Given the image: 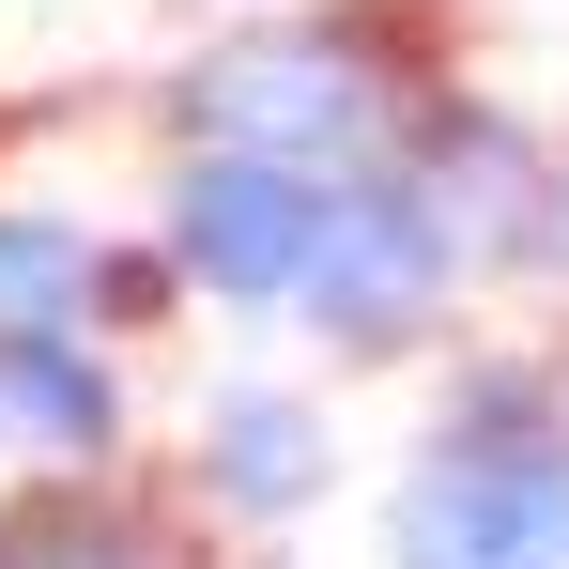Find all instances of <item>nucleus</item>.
I'll return each mask as SVG.
<instances>
[{
  "label": "nucleus",
  "instance_id": "1",
  "mask_svg": "<svg viewBox=\"0 0 569 569\" xmlns=\"http://www.w3.org/2000/svg\"><path fill=\"white\" fill-rule=\"evenodd\" d=\"M447 278H462V216L431 186H385V170H339V216H323V262H308V323L323 339H355V355H385V339H416L431 308H447Z\"/></svg>",
  "mask_w": 569,
  "mask_h": 569
},
{
  "label": "nucleus",
  "instance_id": "2",
  "mask_svg": "<svg viewBox=\"0 0 569 569\" xmlns=\"http://www.w3.org/2000/svg\"><path fill=\"white\" fill-rule=\"evenodd\" d=\"M400 569H569V431L539 447H447L400 492Z\"/></svg>",
  "mask_w": 569,
  "mask_h": 569
},
{
  "label": "nucleus",
  "instance_id": "3",
  "mask_svg": "<svg viewBox=\"0 0 569 569\" xmlns=\"http://www.w3.org/2000/svg\"><path fill=\"white\" fill-rule=\"evenodd\" d=\"M186 123H200V154H292V170H339V154H370L385 78L355 62V47L292 31V47H231V62H200V78H186Z\"/></svg>",
  "mask_w": 569,
  "mask_h": 569
},
{
  "label": "nucleus",
  "instance_id": "4",
  "mask_svg": "<svg viewBox=\"0 0 569 569\" xmlns=\"http://www.w3.org/2000/svg\"><path fill=\"white\" fill-rule=\"evenodd\" d=\"M323 216H339V170H292V154H200L186 200H170V262L231 308H278L323 262Z\"/></svg>",
  "mask_w": 569,
  "mask_h": 569
},
{
  "label": "nucleus",
  "instance_id": "5",
  "mask_svg": "<svg viewBox=\"0 0 569 569\" xmlns=\"http://www.w3.org/2000/svg\"><path fill=\"white\" fill-rule=\"evenodd\" d=\"M200 492H216V508H247V523H292V508L323 492V416L278 400V385H231V400H216V431H200Z\"/></svg>",
  "mask_w": 569,
  "mask_h": 569
},
{
  "label": "nucleus",
  "instance_id": "6",
  "mask_svg": "<svg viewBox=\"0 0 569 569\" xmlns=\"http://www.w3.org/2000/svg\"><path fill=\"white\" fill-rule=\"evenodd\" d=\"M0 431L62 447V462H93L108 431H123V400H108V370L78 355V323H47V339H0Z\"/></svg>",
  "mask_w": 569,
  "mask_h": 569
},
{
  "label": "nucleus",
  "instance_id": "7",
  "mask_svg": "<svg viewBox=\"0 0 569 569\" xmlns=\"http://www.w3.org/2000/svg\"><path fill=\"white\" fill-rule=\"evenodd\" d=\"M123 278L78 216H0V339H47V323H78L93 292Z\"/></svg>",
  "mask_w": 569,
  "mask_h": 569
},
{
  "label": "nucleus",
  "instance_id": "8",
  "mask_svg": "<svg viewBox=\"0 0 569 569\" xmlns=\"http://www.w3.org/2000/svg\"><path fill=\"white\" fill-rule=\"evenodd\" d=\"M0 569H154V539H139L123 508H78V492H62V508H16V523H0Z\"/></svg>",
  "mask_w": 569,
  "mask_h": 569
},
{
  "label": "nucleus",
  "instance_id": "9",
  "mask_svg": "<svg viewBox=\"0 0 569 569\" xmlns=\"http://www.w3.org/2000/svg\"><path fill=\"white\" fill-rule=\"evenodd\" d=\"M523 247H539V262L569 278V186H539V216H523Z\"/></svg>",
  "mask_w": 569,
  "mask_h": 569
}]
</instances>
